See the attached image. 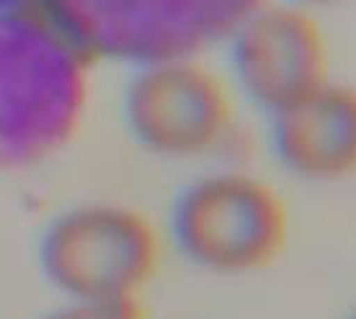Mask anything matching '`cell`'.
I'll list each match as a JSON object with an SVG mask.
<instances>
[{
    "label": "cell",
    "instance_id": "cell-6",
    "mask_svg": "<svg viewBox=\"0 0 356 319\" xmlns=\"http://www.w3.org/2000/svg\"><path fill=\"white\" fill-rule=\"evenodd\" d=\"M227 42L241 90L271 116L330 83L323 31L300 6H259Z\"/></svg>",
    "mask_w": 356,
    "mask_h": 319
},
{
    "label": "cell",
    "instance_id": "cell-7",
    "mask_svg": "<svg viewBox=\"0 0 356 319\" xmlns=\"http://www.w3.org/2000/svg\"><path fill=\"white\" fill-rule=\"evenodd\" d=\"M279 162L305 180H339L356 165L354 90L325 83L305 101L271 116Z\"/></svg>",
    "mask_w": 356,
    "mask_h": 319
},
{
    "label": "cell",
    "instance_id": "cell-3",
    "mask_svg": "<svg viewBox=\"0 0 356 319\" xmlns=\"http://www.w3.org/2000/svg\"><path fill=\"white\" fill-rule=\"evenodd\" d=\"M289 216L274 188L245 173H212L188 183L170 209L178 250L212 273H253L284 250Z\"/></svg>",
    "mask_w": 356,
    "mask_h": 319
},
{
    "label": "cell",
    "instance_id": "cell-10",
    "mask_svg": "<svg viewBox=\"0 0 356 319\" xmlns=\"http://www.w3.org/2000/svg\"><path fill=\"white\" fill-rule=\"evenodd\" d=\"M29 0H0V8H18V6H26Z\"/></svg>",
    "mask_w": 356,
    "mask_h": 319
},
{
    "label": "cell",
    "instance_id": "cell-1",
    "mask_svg": "<svg viewBox=\"0 0 356 319\" xmlns=\"http://www.w3.org/2000/svg\"><path fill=\"white\" fill-rule=\"evenodd\" d=\"M86 62L42 10L0 8V173L70 142L88 98Z\"/></svg>",
    "mask_w": 356,
    "mask_h": 319
},
{
    "label": "cell",
    "instance_id": "cell-5",
    "mask_svg": "<svg viewBox=\"0 0 356 319\" xmlns=\"http://www.w3.org/2000/svg\"><path fill=\"white\" fill-rule=\"evenodd\" d=\"M124 121L134 142L170 160L214 150L230 129V98L196 60L137 67L124 90Z\"/></svg>",
    "mask_w": 356,
    "mask_h": 319
},
{
    "label": "cell",
    "instance_id": "cell-9",
    "mask_svg": "<svg viewBox=\"0 0 356 319\" xmlns=\"http://www.w3.org/2000/svg\"><path fill=\"white\" fill-rule=\"evenodd\" d=\"M330 3H341V0H292V6H300V8H305V6H330Z\"/></svg>",
    "mask_w": 356,
    "mask_h": 319
},
{
    "label": "cell",
    "instance_id": "cell-4",
    "mask_svg": "<svg viewBox=\"0 0 356 319\" xmlns=\"http://www.w3.org/2000/svg\"><path fill=\"white\" fill-rule=\"evenodd\" d=\"M158 257L147 216L119 204H83L60 214L39 245L47 281L67 299H134Z\"/></svg>",
    "mask_w": 356,
    "mask_h": 319
},
{
    "label": "cell",
    "instance_id": "cell-8",
    "mask_svg": "<svg viewBox=\"0 0 356 319\" xmlns=\"http://www.w3.org/2000/svg\"><path fill=\"white\" fill-rule=\"evenodd\" d=\"M42 319H143V307L134 299H67Z\"/></svg>",
    "mask_w": 356,
    "mask_h": 319
},
{
    "label": "cell",
    "instance_id": "cell-2",
    "mask_svg": "<svg viewBox=\"0 0 356 319\" xmlns=\"http://www.w3.org/2000/svg\"><path fill=\"white\" fill-rule=\"evenodd\" d=\"M39 6L86 60L143 67L194 60L227 42L264 0H39Z\"/></svg>",
    "mask_w": 356,
    "mask_h": 319
}]
</instances>
